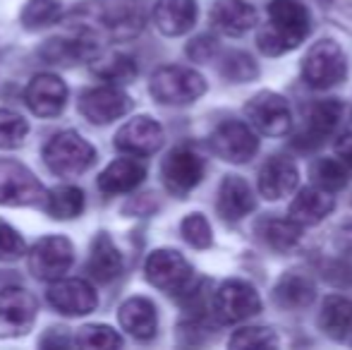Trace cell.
I'll return each instance as SVG.
<instances>
[{
    "instance_id": "ab89813d",
    "label": "cell",
    "mask_w": 352,
    "mask_h": 350,
    "mask_svg": "<svg viewBox=\"0 0 352 350\" xmlns=\"http://www.w3.org/2000/svg\"><path fill=\"white\" fill-rule=\"evenodd\" d=\"M216 51H218V43H216V39H211V36H199L187 46V56L197 63L211 61V56Z\"/></svg>"
},
{
    "instance_id": "8992f818",
    "label": "cell",
    "mask_w": 352,
    "mask_h": 350,
    "mask_svg": "<svg viewBox=\"0 0 352 350\" xmlns=\"http://www.w3.org/2000/svg\"><path fill=\"white\" fill-rule=\"evenodd\" d=\"M161 177H163V185L168 187V192H173L175 197H185L204 177V159L192 146L187 144L175 146L163 159Z\"/></svg>"
},
{
    "instance_id": "e0dca14e",
    "label": "cell",
    "mask_w": 352,
    "mask_h": 350,
    "mask_svg": "<svg viewBox=\"0 0 352 350\" xmlns=\"http://www.w3.org/2000/svg\"><path fill=\"white\" fill-rule=\"evenodd\" d=\"M343 120V103L336 98H326V101H316L307 113V125L302 130V135H297L295 146L300 149H309L326 140L329 135H333L336 127Z\"/></svg>"
},
{
    "instance_id": "f1b7e54d",
    "label": "cell",
    "mask_w": 352,
    "mask_h": 350,
    "mask_svg": "<svg viewBox=\"0 0 352 350\" xmlns=\"http://www.w3.org/2000/svg\"><path fill=\"white\" fill-rule=\"evenodd\" d=\"M91 72L98 80L108 82V85H127L137 77V63L125 53H106V56H94L91 58Z\"/></svg>"
},
{
    "instance_id": "d590c367",
    "label": "cell",
    "mask_w": 352,
    "mask_h": 350,
    "mask_svg": "<svg viewBox=\"0 0 352 350\" xmlns=\"http://www.w3.org/2000/svg\"><path fill=\"white\" fill-rule=\"evenodd\" d=\"M221 75L230 82H252L259 75V67H256L254 58L247 56V53L232 51L223 56L221 63Z\"/></svg>"
},
{
    "instance_id": "f35d334b",
    "label": "cell",
    "mask_w": 352,
    "mask_h": 350,
    "mask_svg": "<svg viewBox=\"0 0 352 350\" xmlns=\"http://www.w3.org/2000/svg\"><path fill=\"white\" fill-rule=\"evenodd\" d=\"M24 254V240L10 223L0 219V259L14 262Z\"/></svg>"
},
{
    "instance_id": "603a6c76",
    "label": "cell",
    "mask_w": 352,
    "mask_h": 350,
    "mask_svg": "<svg viewBox=\"0 0 352 350\" xmlns=\"http://www.w3.org/2000/svg\"><path fill=\"white\" fill-rule=\"evenodd\" d=\"M211 24L228 36H242L256 24V10L245 0H218L211 10Z\"/></svg>"
},
{
    "instance_id": "ac0fdd59",
    "label": "cell",
    "mask_w": 352,
    "mask_h": 350,
    "mask_svg": "<svg viewBox=\"0 0 352 350\" xmlns=\"http://www.w3.org/2000/svg\"><path fill=\"white\" fill-rule=\"evenodd\" d=\"M256 206V197L252 195V187L247 185V180H242L240 175H226V180L218 187V201L216 209L221 214V219L235 221L245 219L247 214H252Z\"/></svg>"
},
{
    "instance_id": "277c9868",
    "label": "cell",
    "mask_w": 352,
    "mask_h": 350,
    "mask_svg": "<svg viewBox=\"0 0 352 350\" xmlns=\"http://www.w3.org/2000/svg\"><path fill=\"white\" fill-rule=\"evenodd\" d=\"M302 77L314 89H331L336 85H343L348 77L345 51L331 39L314 43L302 61Z\"/></svg>"
},
{
    "instance_id": "1f68e13d",
    "label": "cell",
    "mask_w": 352,
    "mask_h": 350,
    "mask_svg": "<svg viewBox=\"0 0 352 350\" xmlns=\"http://www.w3.org/2000/svg\"><path fill=\"white\" fill-rule=\"evenodd\" d=\"M60 12V0H27L19 19L27 29H41L58 22Z\"/></svg>"
},
{
    "instance_id": "52a82bcc",
    "label": "cell",
    "mask_w": 352,
    "mask_h": 350,
    "mask_svg": "<svg viewBox=\"0 0 352 350\" xmlns=\"http://www.w3.org/2000/svg\"><path fill=\"white\" fill-rule=\"evenodd\" d=\"M245 116L256 132L269 137H283L292 127V113L287 101L276 91H261L250 98Z\"/></svg>"
},
{
    "instance_id": "ffe728a7",
    "label": "cell",
    "mask_w": 352,
    "mask_h": 350,
    "mask_svg": "<svg viewBox=\"0 0 352 350\" xmlns=\"http://www.w3.org/2000/svg\"><path fill=\"white\" fill-rule=\"evenodd\" d=\"M144 177H146V166L137 156H132V159H116L113 164H108L103 173L98 175L96 185L103 195L113 197L132 192L142 185Z\"/></svg>"
},
{
    "instance_id": "9a60e30c",
    "label": "cell",
    "mask_w": 352,
    "mask_h": 350,
    "mask_svg": "<svg viewBox=\"0 0 352 350\" xmlns=\"http://www.w3.org/2000/svg\"><path fill=\"white\" fill-rule=\"evenodd\" d=\"M163 144V127L153 118L137 116L118 130L116 149L130 156H151Z\"/></svg>"
},
{
    "instance_id": "30bf717a",
    "label": "cell",
    "mask_w": 352,
    "mask_h": 350,
    "mask_svg": "<svg viewBox=\"0 0 352 350\" xmlns=\"http://www.w3.org/2000/svg\"><path fill=\"white\" fill-rule=\"evenodd\" d=\"M146 281L166 293H182L192 281V266L175 250H153L144 264Z\"/></svg>"
},
{
    "instance_id": "d4e9b609",
    "label": "cell",
    "mask_w": 352,
    "mask_h": 350,
    "mask_svg": "<svg viewBox=\"0 0 352 350\" xmlns=\"http://www.w3.org/2000/svg\"><path fill=\"white\" fill-rule=\"evenodd\" d=\"M89 274L98 283H111L122 274V254L108 233H98L94 238L91 254H89Z\"/></svg>"
},
{
    "instance_id": "2e32d148",
    "label": "cell",
    "mask_w": 352,
    "mask_h": 350,
    "mask_svg": "<svg viewBox=\"0 0 352 350\" xmlns=\"http://www.w3.org/2000/svg\"><path fill=\"white\" fill-rule=\"evenodd\" d=\"M24 101L34 116L56 118L67 103V87L58 75H36L24 89Z\"/></svg>"
},
{
    "instance_id": "ba28073f",
    "label": "cell",
    "mask_w": 352,
    "mask_h": 350,
    "mask_svg": "<svg viewBox=\"0 0 352 350\" xmlns=\"http://www.w3.org/2000/svg\"><path fill=\"white\" fill-rule=\"evenodd\" d=\"M43 195H46V190L27 166L10 159H0V204L32 206L43 201Z\"/></svg>"
},
{
    "instance_id": "d6986e66",
    "label": "cell",
    "mask_w": 352,
    "mask_h": 350,
    "mask_svg": "<svg viewBox=\"0 0 352 350\" xmlns=\"http://www.w3.org/2000/svg\"><path fill=\"white\" fill-rule=\"evenodd\" d=\"M297 182H300V173H297L295 164L290 159H283V156L269 159L259 171V192L269 201L292 195Z\"/></svg>"
},
{
    "instance_id": "3957f363",
    "label": "cell",
    "mask_w": 352,
    "mask_h": 350,
    "mask_svg": "<svg viewBox=\"0 0 352 350\" xmlns=\"http://www.w3.org/2000/svg\"><path fill=\"white\" fill-rule=\"evenodd\" d=\"M43 161L51 168V173L60 177H74L91 168V164L96 161V149L82 135L67 130L48 142L43 149Z\"/></svg>"
},
{
    "instance_id": "74e56055",
    "label": "cell",
    "mask_w": 352,
    "mask_h": 350,
    "mask_svg": "<svg viewBox=\"0 0 352 350\" xmlns=\"http://www.w3.org/2000/svg\"><path fill=\"white\" fill-rule=\"evenodd\" d=\"M278 346V338L274 336L271 329L264 327H247L240 331L232 333L230 338V348L240 350V348H274Z\"/></svg>"
},
{
    "instance_id": "e575fe53",
    "label": "cell",
    "mask_w": 352,
    "mask_h": 350,
    "mask_svg": "<svg viewBox=\"0 0 352 350\" xmlns=\"http://www.w3.org/2000/svg\"><path fill=\"white\" fill-rule=\"evenodd\" d=\"M29 125L19 113L0 108V149H17L27 140Z\"/></svg>"
},
{
    "instance_id": "7a4b0ae2",
    "label": "cell",
    "mask_w": 352,
    "mask_h": 350,
    "mask_svg": "<svg viewBox=\"0 0 352 350\" xmlns=\"http://www.w3.org/2000/svg\"><path fill=\"white\" fill-rule=\"evenodd\" d=\"M148 91L163 106H187L204 96L206 82L199 72L180 65H166L153 72Z\"/></svg>"
},
{
    "instance_id": "7402d4cb",
    "label": "cell",
    "mask_w": 352,
    "mask_h": 350,
    "mask_svg": "<svg viewBox=\"0 0 352 350\" xmlns=\"http://www.w3.org/2000/svg\"><path fill=\"white\" fill-rule=\"evenodd\" d=\"M118 319H120V327L125 329L130 336L140 338V341H148V338H153L158 331L156 305L148 298H140V295L125 300V303L120 305Z\"/></svg>"
},
{
    "instance_id": "4316f807",
    "label": "cell",
    "mask_w": 352,
    "mask_h": 350,
    "mask_svg": "<svg viewBox=\"0 0 352 350\" xmlns=\"http://www.w3.org/2000/svg\"><path fill=\"white\" fill-rule=\"evenodd\" d=\"M96 53H98L96 39L87 32L74 39H53L43 48V58H48L51 63H65V65H72V63L79 61H91Z\"/></svg>"
},
{
    "instance_id": "8d00e7d4",
    "label": "cell",
    "mask_w": 352,
    "mask_h": 350,
    "mask_svg": "<svg viewBox=\"0 0 352 350\" xmlns=\"http://www.w3.org/2000/svg\"><path fill=\"white\" fill-rule=\"evenodd\" d=\"M180 233H182V238L197 250H206V248H211V243H213L211 223L201 214L185 216L180 223Z\"/></svg>"
},
{
    "instance_id": "f546056e",
    "label": "cell",
    "mask_w": 352,
    "mask_h": 350,
    "mask_svg": "<svg viewBox=\"0 0 352 350\" xmlns=\"http://www.w3.org/2000/svg\"><path fill=\"white\" fill-rule=\"evenodd\" d=\"M256 230H259V238L276 252H290L302 240V226L292 219H264L256 226Z\"/></svg>"
},
{
    "instance_id": "4dcf8cb0",
    "label": "cell",
    "mask_w": 352,
    "mask_h": 350,
    "mask_svg": "<svg viewBox=\"0 0 352 350\" xmlns=\"http://www.w3.org/2000/svg\"><path fill=\"white\" fill-rule=\"evenodd\" d=\"M43 201H46L48 216H53V219H58V221L77 219L84 211V192L74 185L53 187L51 192L43 195Z\"/></svg>"
},
{
    "instance_id": "7c38bea8",
    "label": "cell",
    "mask_w": 352,
    "mask_h": 350,
    "mask_svg": "<svg viewBox=\"0 0 352 350\" xmlns=\"http://www.w3.org/2000/svg\"><path fill=\"white\" fill-rule=\"evenodd\" d=\"M77 108L94 125H108V122L120 120L122 116L132 111V98L116 85L94 87L82 91Z\"/></svg>"
},
{
    "instance_id": "4fadbf2b",
    "label": "cell",
    "mask_w": 352,
    "mask_h": 350,
    "mask_svg": "<svg viewBox=\"0 0 352 350\" xmlns=\"http://www.w3.org/2000/svg\"><path fill=\"white\" fill-rule=\"evenodd\" d=\"M36 322V300L24 288L0 290V338L24 336Z\"/></svg>"
},
{
    "instance_id": "cb8c5ba5",
    "label": "cell",
    "mask_w": 352,
    "mask_h": 350,
    "mask_svg": "<svg viewBox=\"0 0 352 350\" xmlns=\"http://www.w3.org/2000/svg\"><path fill=\"white\" fill-rule=\"evenodd\" d=\"M290 219L300 226H316L333 211V197L329 190L321 187H302L290 204Z\"/></svg>"
},
{
    "instance_id": "d6a6232c",
    "label": "cell",
    "mask_w": 352,
    "mask_h": 350,
    "mask_svg": "<svg viewBox=\"0 0 352 350\" xmlns=\"http://www.w3.org/2000/svg\"><path fill=\"white\" fill-rule=\"evenodd\" d=\"M74 343L87 350H111V348H120L122 338L118 336V331L106 327V324H89V327L79 329L77 336H74Z\"/></svg>"
},
{
    "instance_id": "44dd1931",
    "label": "cell",
    "mask_w": 352,
    "mask_h": 350,
    "mask_svg": "<svg viewBox=\"0 0 352 350\" xmlns=\"http://www.w3.org/2000/svg\"><path fill=\"white\" fill-rule=\"evenodd\" d=\"M153 22L166 36H182L197 22V0H156Z\"/></svg>"
},
{
    "instance_id": "b9f144b4",
    "label": "cell",
    "mask_w": 352,
    "mask_h": 350,
    "mask_svg": "<svg viewBox=\"0 0 352 350\" xmlns=\"http://www.w3.org/2000/svg\"><path fill=\"white\" fill-rule=\"evenodd\" d=\"M316 3H321V8L333 14V17H352V0H316Z\"/></svg>"
},
{
    "instance_id": "5bb4252c",
    "label": "cell",
    "mask_w": 352,
    "mask_h": 350,
    "mask_svg": "<svg viewBox=\"0 0 352 350\" xmlns=\"http://www.w3.org/2000/svg\"><path fill=\"white\" fill-rule=\"evenodd\" d=\"M48 303L67 317H82L98 307V295L94 285L84 278H58L51 281Z\"/></svg>"
},
{
    "instance_id": "6da1fadb",
    "label": "cell",
    "mask_w": 352,
    "mask_h": 350,
    "mask_svg": "<svg viewBox=\"0 0 352 350\" xmlns=\"http://www.w3.org/2000/svg\"><path fill=\"white\" fill-rule=\"evenodd\" d=\"M266 14L269 22L256 36V46L264 56H285L309 36L311 19L300 0H271Z\"/></svg>"
},
{
    "instance_id": "60d3db41",
    "label": "cell",
    "mask_w": 352,
    "mask_h": 350,
    "mask_svg": "<svg viewBox=\"0 0 352 350\" xmlns=\"http://www.w3.org/2000/svg\"><path fill=\"white\" fill-rule=\"evenodd\" d=\"M336 154H338L340 164L352 173V132H345L336 140Z\"/></svg>"
},
{
    "instance_id": "5b68a950",
    "label": "cell",
    "mask_w": 352,
    "mask_h": 350,
    "mask_svg": "<svg viewBox=\"0 0 352 350\" xmlns=\"http://www.w3.org/2000/svg\"><path fill=\"white\" fill-rule=\"evenodd\" d=\"M74 262V248L63 235H46L29 250V271L38 281H58L70 271Z\"/></svg>"
},
{
    "instance_id": "8fae6325",
    "label": "cell",
    "mask_w": 352,
    "mask_h": 350,
    "mask_svg": "<svg viewBox=\"0 0 352 350\" xmlns=\"http://www.w3.org/2000/svg\"><path fill=\"white\" fill-rule=\"evenodd\" d=\"M211 149L228 164H247L259 151V140L247 122L228 120L211 132Z\"/></svg>"
},
{
    "instance_id": "836d02e7",
    "label": "cell",
    "mask_w": 352,
    "mask_h": 350,
    "mask_svg": "<svg viewBox=\"0 0 352 350\" xmlns=\"http://www.w3.org/2000/svg\"><path fill=\"white\" fill-rule=\"evenodd\" d=\"M309 175L314 180L316 187L321 190H329V192H336L340 187H345L348 182V175H345V166L336 159H316L309 168Z\"/></svg>"
},
{
    "instance_id": "484cf974",
    "label": "cell",
    "mask_w": 352,
    "mask_h": 350,
    "mask_svg": "<svg viewBox=\"0 0 352 350\" xmlns=\"http://www.w3.org/2000/svg\"><path fill=\"white\" fill-rule=\"evenodd\" d=\"M319 327L333 341L352 343V303L340 295H331L324 300L319 312Z\"/></svg>"
},
{
    "instance_id": "83f0119b",
    "label": "cell",
    "mask_w": 352,
    "mask_h": 350,
    "mask_svg": "<svg viewBox=\"0 0 352 350\" xmlns=\"http://www.w3.org/2000/svg\"><path fill=\"white\" fill-rule=\"evenodd\" d=\"M276 303L285 309H302L309 307L316 298V288L307 276L302 274H285L276 283Z\"/></svg>"
},
{
    "instance_id": "9c48e42d",
    "label": "cell",
    "mask_w": 352,
    "mask_h": 350,
    "mask_svg": "<svg viewBox=\"0 0 352 350\" xmlns=\"http://www.w3.org/2000/svg\"><path fill=\"white\" fill-rule=\"evenodd\" d=\"M213 309H216L218 319L223 324H237L252 319L261 312V298L247 281H226L221 288L216 290L213 298Z\"/></svg>"
}]
</instances>
